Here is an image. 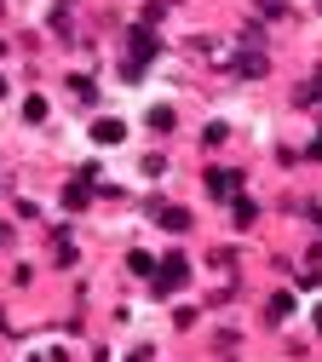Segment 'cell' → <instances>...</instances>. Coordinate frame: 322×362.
I'll return each mask as SVG.
<instances>
[{"instance_id":"2e32d148","label":"cell","mask_w":322,"mask_h":362,"mask_svg":"<svg viewBox=\"0 0 322 362\" xmlns=\"http://www.w3.org/2000/svg\"><path fill=\"white\" fill-rule=\"evenodd\" d=\"M0 98H6V81H0Z\"/></svg>"},{"instance_id":"e0dca14e","label":"cell","mask_w":322,"mask_h":362,"mask_svg":"<svg viewBox=\"0 0 322 362\" xmlns=\"http://www.w3.org/2000/svg\"><path fill=\"white\" fill-rule=\"evenodd\" d=\"M316 328H322V310H316Z\"/></svg>"},{"instance_id":"9c48e42d","label":"cell","mask_w":322,"mask_h":362,"mask_svg":"<svg viewBox=\"0 0 322 362\" xmlns=\"http://www.w3.org/2000/svg\"><path fill=\"white\" fill-rule=\"evenodd\" d=\"M127 270H132V276H150V270H156V259H150V253H138V247H132V259H127Z\"/></svg>"},{"instance_id":"52a82bcc","label":"cell","mask_w":322,"mask_h":362,"mask_svg":"<svg viewBox=\"0 0 322 362\" xmlns=\"http://www.w3.org/2000/svg\"><path fill=\"white\" fill-rule=\"evenodd\" d=\"M92 139H98V144H104V150H110V144H121V139H127V127H121V121H115V115H104V121H98V127H92Z\"/></svg>"},{"instance_id":"ac0fdd59","label":"cell","mask_w":322,"mask_h":362,"mask_svg":"<svg viewBox=\"0 0 322 362\" xmlns=\"http://www.w3.org/2000/svg\"><path fill=\"white\" fill-rule=\"evenodd\" d=\"M316 6H322V0H316Z\"/></svg>"},{"instance_id":"30bf717a","label":"cell","mask_w":322,"mask_h":362,"mask_svg":"<svg viewBox=\"0 0 322 362\" xmlns=\"http://www.w3.org/2000/svg\"><path fill=\"white\" fill-rule=\"evenodd\" d=\"M150 127H156V132H173V110L156 104V110H150Z\"/></svg>"},{"instance_id":"277c9868","label":"cell","mask_w":322,"mask_h":362,"mask_svg":"<svg viewBox=\"0 0 322 362\" xmlns=\"http://www.w3.org/2000/svg\"><path fill=\"white\" fill-rule=\"evenodd\" d=\"M236 190H242V173H219V167L207 173V196H219V202H230V196H236Z\"/></svg>"},{"instance_id":"6da1fadb","label":"cell","mask_w":322,"mask_h":362,"mask_svg":"<svg viewBox=\"0 0 322 362\" xmlns=\"http://www.w3.org/2000/svg\"><path fill=\"white\" fill-rule=\"evenodd\" d=\"M156 58V29H132L127 35V58H121V75H144Z\"/></svg>"},{"instance_id":"ba28073f","label":"cell","mask_w":322,"mask_h":362,"mask_svg":"<svg viewBox=\"0 0 322 362\" xmlns=\"http://www.w3.org/2000/svg\"><path fill=\"white\" fill-rule=\"evenodd\" d=\"M75 23V0H58V6H52V29H69Z\"/></svg>"},{"instance_id":"8992f818","label":"cell","mask_w":322,"mask_h":362,"mask_svg":"<svg viewBox=\"0 0 322 362\" xmlns=\"http://www.w3.org/2000/svg\"><path fill=\"white\" fill-rule=\"evenodd\" d=\"M230 69H236V75H265V69H270V58H265L259 47H248V52L230 58Z\"/></svg>"},{"instance_id":"7a4b0ae2","label":"cell","mask_w":322,"mask_h":362,"mask_svg":"<svg viewBox=\"0 0 322 362\" xmlns=\"http://www.w3.org/2000/svg\"><path fill=\"white\" fill-rule=\"evenodd\" d=\"M184 282H190V259H184V253H167V259L156 264V276H150L156 293H178Z\"/></svg>"},{"instance_id":"4fadbf2b","label":"cell","mask_w":322,"mask_h":362,"mask_svg":"<svg viewBox=\"0 0 322 362\" xmlns=\"http://www.w3.org/2000/svg\"><path fill=\"white\" fill-rule=\"evenodd\" d=\"M161 12H167V0H150V6H144V29H156V23H161Z\"/></svg>"},{"instance_id":"9a60e30c","label":"cell","mask_w":322,"mask_h":362,"mask_svg":"<svg viewBox=\"0 0 322 362\" xmlns=\"http://www.w3.org/2000/svg\"><path fill=\"white\" fill-rule=\"evenodd\" d=\"M311 156H316V161H322V132H316V139H311Z\"/></svg>"},{"instance_id":"7c38bea8","label":"cell","mask_w":322,"mask_h":362,"mask_svg":"<svg viewBox=\"0 0 322 362\" xmlns=\"http://www.w3.org/2000/svg\"><path fill=\"white\" fill-rule=\"evenodd\" d=\"M265 310H270V316H288V310H294V293H270Z\"/></svg>"},{"instance_id":"8fae6325","label":"cell","mask_w":322,"mask_h":362,"mask_svg":"<svg viewBox=\"0 0 322 362\" xmlns=\"http://www.w3.org/2000/svg\"><path fill=\"white\" fill-rule=\"evenodd\" d=\"M69 93H75V98H81V104H98V93H92V81H81V75H75V81H69Z\"/></svg>"},{"instance_id":"5b68a950","label":"cell","mask_w":322,"mask_h":362,"mask_svg":"<svg viewBox=\"0 0 322 362\" xmlns=\"http://www.w3.org/2000/svg\"><path fill=\"white\" fill-rule=\"evenodd\" d=\"M156 218H161V230H190V207H173V202H156Z\"/></svg>"},{"instance_id":"5bb4252c","label":"cell","mask_w":322,"mask_h":362,"mask_svg":"<svg viewBox=\"0 0 322 362\" xmlns=\"http://www.w3.org/2000/svg\"><path fill=\"white\" fill-rule=\"evenodd\" d=\"M150 356H156V351H150V345H138V351H132V356H127V362H150Z\"/></svg>"},{"instance_id":"3957f363","label":"cell","mask_w":322,"mask_h":362,"mask_svg":"<svg viewBox=\"0 0 322 362\" xmlns=\"http://www.w3.org/2000/svg\"><path fill=\"white\" fill-rule=\"evenodd\" d=\"M92 202V173H81V178H69V185H64V207L69 213H81Z\"/></svg>"}]
</instances>
